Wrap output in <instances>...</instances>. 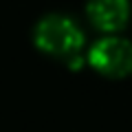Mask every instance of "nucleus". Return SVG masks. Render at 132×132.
Masks as SVG:
<instances>
[{"instance_id":"1","label":"nucleus","mask_w":132,"mask_h":132,"mask_svg":"<svg viewBox=\"0 0 132 132\" xmlns=\"http://www.w3.org/2000/svg\"><path fill=\"white\" fill-rule=\"evenodd\" d=\"M35 42L44 53L51 55L71 57L84 44V33L73 22L71 18L64 15H46L35 29Z\"/></svg>"},{"instance_id":"2","label":"nucleus","mask_w":132,"mask_h":132,"mask_svg":"<svg viewBox=\"0 0 132 132\" xmlns=\"http://www.w3.org/2000/svg\"><path fill=\"white\" fill-rule=\"evenodd\" d=\"M93 68L108 77H121L132 73V44L123 38L99 40L88 55Z\"/></svg>"},{"instance_id":"3","label":"nucleus","mask_w":132,"mask_h":132,"mask_svg":"<svg viewBox=\"0 0 132 132\" xmlns=\"http://www.w3.org/2000/svg\"><path fill=\"white\" fill-rule=\"evenodd\" d=\"M130 5L128 0H90L88 18L99 31H119L128 22Z\"/></svg>"}]
</instances>
